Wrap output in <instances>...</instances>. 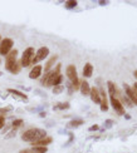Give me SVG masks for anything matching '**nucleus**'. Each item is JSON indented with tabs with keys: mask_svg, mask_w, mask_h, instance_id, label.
<instances>
[{
	"mask_svg": "<svg viewBox=\"0 0 137 153\" xmlns=\"http://www.w3.org/2000/svg\"><path fill=\"white\" fill-rule=\"evenodd\" d=\"M44 137H47L45 129H42V128H30V129L25 131L22 134V141L28 142V143H34V142L42 139Z\"/></svg>",
	"mask_w": 137,
	"mask_h": 153,
	"instance_id": "f257e3e1",
	"label": "nucleus"
},
{
	"mask_svg": "<svg viewBox=\"0 0 137 153\" xmlns=\"http://www.w3.org/2000/svg\"><path fill=\"white\" fill-rule=\"evenodd\" d=\"M66 74L69 79V82L72 83L74 90H79V79H78V74H77V69L73 64L68 65L67 69H66Z\"/></svg>",
	"mask_w": 137,
	"mask_h": 153,
	"instance_id": "f03ea898",
	"label": "nucleus"
},
{
	"mask_svg": "<svg viewBox=\"0 0 137 153\" xmlns=\"http://www.w3.org/2000/svg\"><path fill=\"white\" fill-rule=\"evenodd\" d=\"M34 54H35V51H34V48H32V47L26 48V49L23 51L22 59H20V64H22V67L26 68V67H29V65L32 64Z\"/></svg>",
	"mask_w": 137,
	"mask_h": 153,
	"instance_id": "7ed1b4c3",
	"label": "nucleus"
},
{
	"mask_svg": "<svg viewBox=\"0 0 137 153\" xmlns=\"http://www.w3.org/2000/svg\"><path fill=\"white\" fill-rule=\"evenodd\" d=\"M13 45H14V41L10 38L1 39V41H0V55H5L6 57L13 50Z\"/></svg>",
	"mask_w": 137,
	"mask_h": 153,
	"instance_id": "20e7f679",
	"label": "nucleus"
},
{
	"mask_svg": "<svg viewBox=\"0 0 137 153\" xmlns=\"http://www.w3.org/2000/svg\"><path fill=\"white\" fill-rule=\"evenodd\" d=\"M48 55H49V49H48L47 47L39 48V49L37 50V53L34 54V58H33V60H32V64L37 65V64L39 63V62L44 60V59H45Z\"/></svg>",
	"mask_w": 137,
	"mask_h": 153,
	"instance_id": "39448f33",
	"label": "nucleus"
},
{
	"mask_svg": "<svg viewBox=\"0 0 137 153\" xmlns=\"http://www.w3.org/2000/svg\"><path fill=\"white\" fill-rule=\"evenodd\" d=\"M16 57H18V50L16 49H13L10 53L6 55V60H5V69L8 72L12 70V68L15 65V63L18 60H16Z\"/></svg>",
	"mask_w": 137,
	"mask_h": 153,
	"instance_id": "423d86ee",
	"label": "nucleus"
},
{
	"mask_svg": "<svg viewBox=\"0 0 137 153\" xmlns=\"http://www.w3.org/2000/svg\"><path fill=\"white\" fill-rule=\"evenodd\" d=\"M109 99H111V104H112V107H113L116 113L125 114V107H123V104L121 103V100L118 98H116V97H109Z\"/></svg>",
	"mask_w": 137,
	"mask_h": 153,
	"instance_id": "0eeeda50",
	"label": "nucleus"
},
{
	"mask_svg": "<svg viewBox=\"0 0 137 153\" xmlns=\"http://www.w3.org/2000/svg\"><path fill=\"white\" fill-rule=\"evenodd\" d=\"M99 95H101V110L102 112H107L108 110V102H107V94H106L104 89H99Z\"/></svg>",
	"mask_w": 137,
	"mask_h": 153,
	"instance_id": "6e6552de",
	"label": "nucleus"
},
{
	"mask_svg": "<svg viewBox=\"0 0 137 153\" xmlns=\"http://www.w3.org/2000/svg\"><path fill=\"white\" fill-rule=\"evenodd\" d=\"M123 87H125L126 97H127V98L131 100V103H133V104H136V106H137V97L135 94V92H133V89L130 85H127V84H123Z\"/></svg>",
	"mask_w": 137,
	"mask_h": 153,
	"instance_id": "1a4fd4ad",
	"label": "nucleus"
},
{
	"mask_svg": "<svg viewBox=\"0 0 137 153\" xmlns=\"http://www.w3.org/2000/svg\"><path fill=\"white\" fill-rule=\"evenodd\" d=\"M42 72H43L42 65H39V64L34 65V67L32 68V70H30V73H29V78L30 79H38L40 76V74H42Z\"/></svg>",
	"mask_w": 137,
	"mask_h": 153,
	"instance_id": "9d476101",
	"label": "nucleus"
},
{
	"mask_svg": "<svg viewBox=\"0 0 137 153\" xmlns=\"http://www.w3.org/2000/svg\"><path fill=\"white\" fill-rule=\"evenodd\" d=\"M53 142V138L52 137H44L42 138V139H39V141H37V142H34V143H32V147H47L48 144H50Z\"/></svg>",
	"mask_w": 137,
	"mask_h": 153,
	"instance_id": "9b49d317",
	"label": "nucleus"
},
{
	"mask_svg": "<svg viewBox=\"0 0 137 153\" xmlns=\"http://www.w3.org/2000/svg\"><path fill=\"white\" fill-rule=\"evenodd\" d=\"M79 90H81V93L83 95H88L91 93V85H90V83H88L87 81H82L79 82Z\"/></svg>",
	"mask_w": 137,
	"mask_h": 153,
	"instance_id": "f8f14e48",
	"label": "nucleus"
},
{
	"mask_svg": "<svg viewBox=\"0 0 137 153\" xmlns=\"http://www.w3.org/2000/svg\"><path fill=\"white\" fill-rule=\"evenodd\" d=\"M90 95H91V99H92V102H93V103H97V104L101 103V95H99V90L96 88V87L91 88Z\"/></svg>",
	"mask_w": 137,
	"mask_h": 153,
	"instance_id": "ddd939ff",
	"label": "nucleus"
},
{
	"mask_svg": "<svg viewBox=\"0 0 137 153\" xmlns=\"http://www.w3.org/2000/svg\"><path fill=\"white\" fill-rule=\"evenodd\" d=\"M107 88H108V94L109 97H116L118 94V89L116 88V85H115V83L113 82H107Z\"/></svg>",
	"mask_w": 137,
	"mask_h": 153,
	"instance_id": "4468645a",
	"label": "nucleus"
},
{
	"mask_svg": "<svg viewBox=\"0 0 137 153\" xmlns=\"http://www.w3.org/2000/svg\"><path fill=\"white\" fill-rule=\"evenodd\" d=\"M93 74V65L91 63H85L84 68H83V76L84 78H90Z\"/></svg>",
	"mask_w": 137,
	"mask_h": 153,
	"instance_id": "2eb2a0df",
	"label": "nucleus"
},
{
	"mask_svg": "<svg viewBox=\"0 0 137 153\" xmlns=\"http://www.w3.org/2000/svg\"><path fill=\"white\" fill-rule=\"evenodd\" d=\"M57 60H58V55H53V57L47 62L45 67H44V72H45V73L50 72V69H52V67H53L54 64H56V62H57Z\"/></svg>",
	"mask_w": 137,
	"mask_h": 153,
	"instance_id": "dca6fc26",
	"label": "nucleus"
},
{
	"mask_svg": "<svg viewBox=\"0 0 137 153\" xmlns=\"http://www.w3.org/2000/svg\"><path fill=\"white\" fill-rule=\"evenodd\" d=\"M84 123V121L83 119H79V118H76V119H72L69 123L67 124V128H77V127H79L82 126V124Z\"/></svg>",
	"mask_w": 137,
	"mask_h": 153,
	"instance_id": "f3484780",
	"label": "nucleus"
},
{
	"mask_svg": "<svg viewBox=\"0 0 137 153\" xmlns=\"http://www.w3.org/2000/svg\"><path fill=\"white\" fill-rule=\"evenodd\" d=\"M9 93H12V94H14L16 97H19V98H22L24 102H28V97H26V94H24V93H22L20 90H16V89H8Z\"/></svg>",
	"mask_w": 137,
	"mask_h": 153,
	"instance_id": "a211bd4d",
	"label": "nucleus"
},
{
	"mask_svg": "<svg viewBox=\"0 0 137 153\" xmlns=\"http://www.w3.org/2000/svg\"><path fill=\"white\" fill-rule=\"evenodd\" d=\"M71 107V104L68 103V102H63V103H58L56 107H54V110H58V109H60V110H64V109H68Z\"/></svg>",
	"mask_w": 137,
	"mask_h": 153,
	"instance_id": "6ab92c4d",
	"label": "nucleus"
},
{
	"mask_svg": "<svg viewBox=\"0 0 137 153\" xmlns=\"http://www.w3.org/2000/svg\"><path fill=\"white\" fill-rule=\"evenodd\" d=\"M48 148L47 147H32L30 148V153H47Z\"/></svg>",
	"mask_w": 137,
	"mask_h": 153,
	"instance_id": "aec40b11",
	"label": "nucleus"
},
{
	"mask_svg": "<svg viewBox=\"0 0 137 153\" xmlns=\"http://www.w3.org/2000/svg\"><path fill=\"white\" fill-rule=\"evenodd\" d=\"M20 69H22V64H20V60H18L15 63V65L12 68V70H10V73L12 74H18V73L20 72Z\"/></svg>",
	"mask_w": 137,
	"mask_h": 153,
	"instance_id": "412c9836",
	"label": "nucleus"
},
{
	"mask_svg": "<svg viewBox=\"0 0 137 153\" xmlns=\"http://www.w3.org/2000/svg\"><path fill=\"white\" fill-rule=\"evenodd\" d=\"M77 5H78V3L76 1V0H69V1H67V3H66V9H68V10L74 9Z\"/></svg>",
	"mask_w": 137,
	"mask_h": 153,
	"instance_id": "4be33fe9",
	"label": "nucleus"
},
{
	"mask_svg": "<svg viewBox=\"0 0 137 153\" xmlns=\"http://www.w3.org/2000/svg\"><path fill=\"white\" fill-rule=\"evenodd\" d=\"M23 119H14L13 121V123H12V127H13V129H18V128L20 126H23Z\"/></svg>",
	"mask_w": 137,
	"mask_h": 153,
	"instance_id": "5701e85b",
	"label": "nucleus"
},
{
	"mask_svg": "<svg viewBox=\"0 0 137 153\" xmlns=\"http://www.w3.org/2000/svg\"><path fill=\"white\" fill-rule=\"evenodd\" d=\"M63 82V75L62 74H58L56 78H54V81H53V87H56V85H60V83Z\"/></svg>",
	"mask_w": 137,
	"mask_h": 153,
	"instance_id": "b1692460",
	"label": "nucleus"
},
{
	"mask_svg": "<svg viewBox=\"0 0 137 153\" xmlns=\"http://www.w3.org/2000/svg\"><path fill=\"white\" fill-rule=\"evenodd\" d=\"M64 90V87L63 85H56V87H53V89H52V92L54 93V94H60Z\"/></svg>",
	"mask_w": 137,
	"mask_h": 153,
	"instance_id": "393cba45",
	"label": "nucleus"
},
{
	"mask_svg": "<svg viewBox=\"0 0 137 153\" xmlns=\"http://www.w3.org/2000/svg\"><path fill=\"white\" fill-rule=\"evenodd\" d=\"M10 110H13V107L12 106H8V107H5V108H0V116H3L4 113L10 112Z\"/></svg>",
	"mask_w": 137,
	"mask_h": 153,
	"instance_id": "a878e982",
	"label": "nucleus"
},
{
	"mask_svg": "<svg viewBox=\"0 0 137 153\" xmlns=\"http://www.w3.org/2000/svg\"><path fill=\"white\" fill-rule=\"evenodd\" d=\"M15 134H16V129H13V131H10L9 133L6 134V137H5V138H6V139H10V138H13Z\"/></svg>",
	"mask_w": 137,
	"mask_h": 153,
	"instance_id": "bb28decb",
	"label": "nucleus"
},
{
	"mask_svg": "<svg viewBox=\"0 0 137 153\" xmlns=\"http://www.w3.org/2000/svg\"><path fill=\"white\" fill-rule=\"evenodd\" d=\"M4 124H5V116H0V131L3 129Z\"/></svg>",
	"mask_w": 137,
	"mask_h": 153,
	"instance_id": "cd10ccee",
	"label": "nucleus"
},
{
	"mask_svg": "<svg viewBox=\"0 0 137 153\" xmlns=\"http://www.w3.org/2000/svg\"><path fill=\"white\" fill-rule=\"evenodd\" d=\"M67 88H68V93H69V94H72V93L74 92V88H73V85H72V83H71V82H68Z\"/></svg>",
	"mask_w": 137,
	"mask_h": 153,
	"instance_id": "c85d7f7f",
	"label": "nucleus"
},
{
	"mask_svg": "<svg viewBox=\"0 0 137 153\" xmlns=\"http://www.w3.org/2000/svg\"><path fill=\"white\" fill-rule=\"evenodd\" d=\"M112 126H113V121L108 119V121H106V122H104V127H106V128H111Z\"/></svg>",
	"mask_w": 137,
	"mask_h": 153,
	"instance_id": "c756f323",
	"label": "nucleus"
},
{
	"mask_svg": "<svg viewBox=\"0 0 137 153\" xmlns=\"http://www.w3.org/2000/svg\"><path fill=\"white\" fill-rule=\"evenodd\" d=\"M99 129V127L97 126V124H93L92 127H90V132H93V131H98Z\"/></svg>",
	"mask_w": 137,
	"mask_h": 153,
	"instance_id": "7c9ffc66",
	"label": "nucleus"
},
{
	"mask_svg": "<svg viewBox=\"0 0 137 153\" xmlns=\"http://www.w3.org/2000/svg\"><path fill=\"white\" fill-rule=\"evenodd\" d=\"M133 92H135V94H136V97H137V82L135 83V84H133Z\"/></svg>",
	"mask_w": 137,
	"mask_h": 153,
	"instance_id": "2f4dec72",
	"label": "nucleus"
},
{
	"mask_svg": "<svg viewBox=\"0 0 137 153\" xmlns=\"http://www.w3.org/2000/svg\"><path fill=\"white\" fill-rule=\"evenodd\" d=\"M39 117H40V118L47 117V113H45V112H39Z\"/></svg>",
	"mask_w": 137,
	"mask_h": 153,
	"instance_id": "473e14b6",
	"label": "nucleus"
},
{
	"mask_svg": "<svg viewBox=\"0 0 137 153\" xmlns=\"http://www.w3.org/2000/svg\"><path fill=\"white\" fill-rule=\"evenodd\" d=\"M20 153H30V149H22Z\"/></svg>",
	"mask_w": 137,
	"mask_h": 153,
	"instance_id": "72a5a7b5",
	"label": "nucleus"
},
{
	"mask_svg": "<svg viewBox=\"0 0 137 153\" xmlns=\"http://www.w3.org/2000/svg\"><path fill=\"white\" fill-rule=\"evenodd\" d=\"M107 4H108V1H103V0L99 1V5H107Z\"/></svg>",
	"mask_w": 137,
	"mask_h": 153,
	"instance_id": "f704fd0d",
	"label": "nucleus"
},
{
	"mask_svg": "<svg viewBox=\"0 0 137 153\" xmlns=\"http://www.w3.org/2000/svg\"><path fill=\"white\" fill-rule=\"evenodd\" d=\"M125 118L126 119H131V116H130V114H125Z\"/></svg>",
	"mask_w": 137,
	"mask_h": 153,
	"instance_id": "c9c22d12",
	"label": "nucleus"
},
{
	"mask_svg": "<svg viewBox=\"0 0 137 153\" xmlns=\"http://www.w3.org/2000/svg\"><path fill=\"white\" fill-rule=\"evenodd\" d=\"M133 75H135L136 78H137V70H135V72H133Z\"/></svg>",
	"mask_w": 137,
	"mask_h": 153,
	"instance_id": "e433bc0d",
	"label": "nucleus"
},
{
	"mask_svg": "<svg viewBox=\"0 0 137 153\" xmlns=\"http://www.w3.org/2000/svg\"><path fill=\"white\" fill-rule=\"evenodd\" d=\"M1 75H3V73H1V72H0V76H1Z\"/></svg>",
	"mask_w": 137,
	"mask_h": 153,
	"instance_id": "4c0bfd02",
	"label": "nucleus"
},
{
	"mask_svg": "<svg viewBox=\"0 0 137 153\" xmlns=\"http://www.w3.org/2000/svg\"><path fill=\"white\" fill-rule=\"evenodd\" d=\"M0 41H1V35H0Z\"/></svg>",
	"mask_w": 137,
	"mask_h": 153,
	"instance_id": "58836bf2",
	"label": "nucleus"
},
{
	"mask_svg": "<svg viewBox=\"0 0 137 153\" xmlns=\"http://www.w3.org/2000/svg\"><path fill=\"white\" fill-rule=\"evenodd\" d=\"M0 63H1V59H0Z\"/></svg>",
	"mask_w": 137,
	"mask_h": 153,
	"instance_id": "ea45409f",
	"label": "nucleus"
}]
</instances>
